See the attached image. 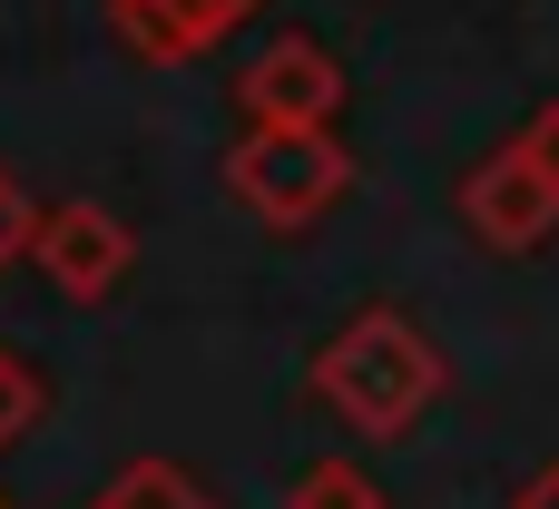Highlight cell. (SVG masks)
Returning <instances> with one entry per match:
<instances>
[{
  "instance_id": "obj_1",
  "label": "cell",
  "mask_w": 559,
  "mask_h": 509,
  "mask_svg": "<svg viewBox=\"0 0 559 509\" xmlns=\"http://www.w3.org/2000/svg\"><path fill=\"white\" fill-rule=\"evenodd\" d=\"M442 392V353L423 343V324L403 304H364L324 353H314V402L364 432V441H403Z\"/></svg>"
},
{
  "instance_id": "obj_2",
  "label": "cell",
  "mask_w": 559,
  "mask_h": 509,
  "mask_svg": "<svg viewBox=\"0 0 559 509\" xmlns=\"http://www.w3.org/2000/svg\"><path fill=\"white\" fill-rule=\"evenodd\" d=\"M226 186H236V206L255 226L305 235V226H324L354 196V147L334 128H246L226 147Z\"/></svg>"
},
{
  "instance_id": "obj_3",
  "label": "cell",
  "mask_w": 559,
  "mask_h": 509,
  "mask_svg": "<svg viewBox=\"0 0 559 509\" xmlns=\"http://www.w3.org/2000/svg\"><path fill=\"white\" fill-rule=\"evenodd\" d=\"M29 265H39L69 304H108V294L128 284V265H138V235H128L98 196H59V206H39Z\"/></svg>"
},
{
  "instance_id": "obj_4",
  "label": "cell",
  "mask_w": 559,
  "mask_h": 509,
  "mask_svg": "<svg viewBox=\"0 0 559 509\" xmlns=\"http://www.w3.org/2000/svg\"><path fill=\"white\" fill-rule=\"evenodd\" d=\"M462 226H472L491 255H540L559 235V186L531 167L521 137H501V147L462 177Z\"/></svg>"
},
{
  "instance_id": "obj_5",
  "label": "cell",
  "mask_w": 559,
  "mask_h": 509,
  "mask_svg": "<svg viewBox=\"0 0 559 509\" xmlns=\"http://www.w3.org/2000/svg\"><path fill=\"white\" fill-rule=\"evenodd\" d=\"M236 98H246V128H334L344 118V69H334L324 39L285 29V39H265L246 59Z\"/></svg>"
},
{
  "instance_id": "obj_6",
  "label": "cell",
  "mask_w": 559,
  "mask_h": 509,
  "mask_svg": "<svg viewBox=\"0 0 559 509\" xmlns=\"http://www.w3.org/2000/svg\"><path fill=\"white\" fill-rule=\"evenodd\" d=\"M118 10V39L147 59V69H177L197 49H216L236 20H255L265 0H108Z\"/></svg>"
},
{
  "instance_id": "obj_7",
  "label": "cell",
  "mask_w": 559,
  "mask_h": 509,
  "mask_svg": "<svg viewBox=\"0 0 559 509\" xmlns=\"http://www.w3.org/2000/svg\"><path fill=\"white\" fill-rule=\"evenodd\" d=\"M285 509H393V500H383V481L364 461H305L285 481Z\"/></svg>"
},
{
  "instance_id": "obj_8",
  "label": "cell",
  "mask_w": 559,
  "mask_h": 509,
  "mask_svg": "<svg viewBox=\"0 0 559 509\" xmlns=\"http://www.w3.org/2000/svg\"><path fill=\"white\" fill-rule=\"evenodd\" d=\"M39 412H49V373H39L20 343H0V451H10V441H29V432H39Z\"/></svg>"
},
{
  "instance_id": "obj_9",
  "label": "cell",
  "mask_w": 559,
  "mask_h": 509,
  "mask_svg": "<svg viewBox=\"0 0 559 509\" xmlns=\"http://www.w3.org/2000/svg\"><path fill=\"white\" fill-rule=\"evenodd\" d=\"M88 509H206V500L187 490V471H177V461H138L118 490H98Z\"/></svg>"
},
{
  "instance_id": "obj_10",
  "label": "cell",
  "mask_w": 559,
  "mask_h": 509,
  "mask_svg": "<svg viewBox=\"0 0 559 509\" xmlns=\"http://www.w3.org/2000/svg\"><path fill=\"white\" fill-rule=\"evenodd\" d=\"M29 235H39V206H29V196H20V177L0 167V275L29 255Z\"/></svg>"
},
{
  "instance_id": "obj_11",
  "label": "cell",
  "mask_w": 559,
  "mask_h": 509,
  "mask_svg": "<svg viewBox=\"0 0 559 509\" xmlns=\"http://www.w3.org/2000/svg\"><path fill=\"white\" fill-rule=\"evenodd\" d=\"M521 147H531V167H540V177L559 186V98H540V108H531V128H521Z\"/></svg>"
},
{
  "instance_id": "obj_12",
  "label": "cell",
  "mask_w": 559,
  "mask_h": 509,
  "mask_svg": "<svg viewBox=\"0 0 559 509\" xmlns=\"http://www.w3.org/2000/svg\"><path fill=\"white\" fill-rule=\"evenodd\" d=\"M511 509H559V461H550V471H531V481L511 490Z\"/></svg>"
},
{
  "instance_id": "obj_13",
  "label": "cell",
  "mask_w": 559,
  "mask_h": 509,
  "mask_svg": "<svg viewBox=\"0 0 559 509\" xmlns=\"http://www.w3.org/2000/svg\"><path fill=\"white\" fill-rule=\"evenodd\" d=\"M0 509H10V490H0Z\"/></svg>"
}]
</instances>
